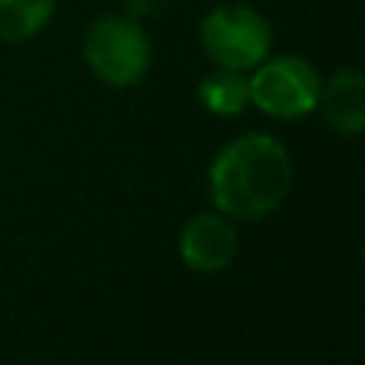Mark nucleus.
<instances>
[{"mask_svg":"<svg viewBox=\"0 0 365 365\" xmlns=\"http://www.w3.org/2000/svg\"><path fill=\"white\" fill-rule=\"evenodd\" d=\"M208 186L221 215L237 221H259L276 212L289 195L292 158L272 135H240L212 160Z\"/></svg>","mask_w":365,"mask_h":365,"instance_id":"1","label":"nucleus"},{"mask_svg":"<svg viewBox=\"0 0 365 365\" xmlns=\"http://www.w3.org/2000/svg\"><path fill=\"white\" fill-rule=\"evenodd\" d=\"M83 61L109 87H135L151 71L154 45L135 16L106 13L83 36Z\"/></svg>","mask_w":365,"mask_h":365,"instance_id":"2","label":"nucleus"},{"mask_svg":"<svg viewBox=\"0 0 365 365\" xmlns=\"http://www.w3.org/2000/svg\"><path fill=\"white\" fill-rule=\"evenodd\" d=\"M199 45L225 71H253L272 51V26L259 10L237 0L215 6L199 23Z\"/></svg>","mask_w":365,"mask_h":365,"instance_id":"3","label":"nucleus"},{"mask_svg":"<svg viewBox=\"0 0 365 365\" xmlns=\"http://www.w3.org/2000/svg\"><path fill=\"white\" fill-rule=\"evenodd\" d=\"M247 96L272 119H304L317 109L321 74L302 55L263 58L247 77Z\"/></svg>","mask_w":365,"mask_h":365,"instance_id":"4","label":"nucleus"},{"mask_svg":"<svg viewBox=\"0 0 365 365\" xmlns=\"http://www.w3.org/2000/svg\"><path fill=\"white\" fill-rule=\"evenodd\" d=\"M180 259L195 272H221L237 257V227L221 212H202L180 231Z\"/></svg>","mask_w":365,"mask_h":365,"instance_id":"5","label":"nucleus"},{"mask_svg":"<svg viewBox=\"0 0 365 365\" xmlns=\"http://www.w3.org/2000/svg\"><path fill=\"white\" fill-rule=\"evenodd\" d=\"M317 106L324 113L334 132L340 135H359L365 128V81L356 68H340L330 74L327 83H321Z\"/></svg>","mask_w":365,"mask_h":365,"instance_id":"6","label":"nucleus"},{"mask_svg":"<svg viewBox=\"0 0 365 365\" xmlns=\"http://www.w3.org/2000/svg\"><path fill=\"white\" fill-rule=\"evenodd\" d=\"M58 0H0V42H26L55 16Z\"/></svg>","mask_w":365,"mask_h":365,"instance_id":"7","label":"nucleus"},{"mask_svg":"<svg viewBox=\"0 0 365 365\" xmlns=\"http://www.w3.org/2000/svg\"><path fill=\"white\" fill-rule=\"evenodd\" d=\"M199 103L208 109L212 115H237L250 106V96H247V77L240 71H212L199 81Z\"/></svg>","mask_w":365,"mask_h":365,"instance_id":"8","label":"nucleus"},{"mask_svg":"<svg viewBox=\"0 0 365 365\" xmlns=\"http://www.w3.org/2000/svg\"><path fill=\"white\" fill-rule=\"evenodd\" d=\"M158 4L160 0H125V13L138 19V16H145V13H151Z\"/></svg>","mask_w":365,"mask_h":365,"instance_id":"9","label":"nucleus"}]
</instances>
